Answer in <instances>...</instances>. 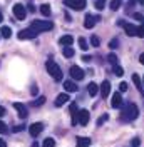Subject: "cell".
Here are the masks:
<instances>
[{
	"mask_svg": "<svg viewBox=\"0 0 144 147\" xmlns=\"http://www.w3.org/2000/svg\"><path fill=\"white\" fill-rule=\"evenodd\" d=\"M137 117H139V109L136 104L127 102L126 105H122V110H121V120L122 122H131Z\"/></svg>",
	"mask_w": 144,
	"mask_h": 147,
	"instance_id": "cell-1",
	"label": "cell"
},
{
	"mask_svg": "<svg viewBox=\"0 0 144 147\" xmlns=\"http://www.w3.org/2000/svg\"><path fill=\"white\" fill-rule=\"evenodd\" d=\"M30 28L35 30L37 34H42V32H49V30H52V28H54V24L49 22V20H32Z\"/></svg>",
	"mask_w": 144,
	"mask_h": 147,
	"instance_id": "cell-2",
	"label": "cell"
},
{
	"mask_svg": "<svg viewBox=\"0 0 144 147\" xmlns=\"http://www.w3.org/2000/svg\"><path fill=\"white\" fill-rule=\"evenodd\" d=\"M45 69H47V72L50 74V77L54 80H62V70H60V67L55 64L54 60H47L45 62Z\"/></svg>",
	"mask_w": 144,
	"mask_h": 147,
	"instance_id": "cell-3",
	"label": "cell"
},
{
	"mask_svg": "<svg viewBox=\"0 0 144 147\" xmlns=\"http://www.w3.org/2000/svg\"><path fill=\"white\" fill-rule=\"evenodd\" d=\"M86 0H64V5L65 7H71L74 10H82L86 9Z\"/></svg>",
	"mask_w": 144,
	"mask_h": 147,
	"instance_id": "cell-4",
	"label": "cell"
},
{
	"mask_svg": "<svg viewBox=\"0 0 144 147\" xmlns=\"http://www.w3.org/2000/svg\"><path fill=\"white\" fill-rule=\"evenodd\" d=\"M12 12H14V15H15L17 20H24L25 15H27V9H25L22 3H15V5H14V9H12Z\"/></svg>",
	"mask_w": 144,
	"mask_h": 147,
	"instance_id": "cell-5",
	"label": "cell"
},
{
	"mask_svg": "<svg viewBox=\"0 0 144 147\" xmlns=\"http://www.w3.org/2000/svg\"><path fill=\"white\" fill-rule=\"evenodd\" d=\"M117 25H119V27H124V30H126V34L129 37H134L136 32H137V27H136V25L127 24V22H124V20H119V22H117Z\"/></svg>",
	"mask_w": 144,
	"mask_h": 147,
	"instance_id": "cell-6",
	"label": "cell"
},
{
	"mask_svg": "<svg viewBox=\"0 0 144 147\" xmlns=\"http://www.w3.org/2000/svg\"><path fill=\"white\" fill-rule=\"evenodd\" d=\"M17 35H18V38H20V40H25V38H35L39 34H37L35 30H32V28L29 27V28H24V30H20Z\"/></svg>",
	"mask_w": 144,
	"mask_h": 147,
	"instance_id": "cell-7",
	"label": "cell"
},
{
	"mask_svg": "<svg viewBox=\"0 0 144 147\" xmlns=\"http://www.w3.org/2000/svg\"><path fill=\"white\" fill-rule=\"evenodd\" d=\"M69 74H71V77L74 79V80H82L84 79V70H82L81 67H77V65H72L71 70H69Z\"/></svg>",
	"mask_w": 144,
	"mask_h": 147,
	"instance_id": "cell-8",
	"label": "cell"
},
{
	"mask_svg": "<svg viewBox=\"0 0 144 147\" xmlns=\"http://www.w3.org/2000/svg\"><path fill=\"white\" fill-rule=\"evenodd\" d=\"M42 130H44V124H42V122H34V124L29 127V132H30L32 137H37Z\"/></svg>",
	"mask_w": 144,
	"mask_h": 147,
	"instance_id": "cell-9",
	"label": "cell"
},
{
	"mask_svg": "<svg viewBox=\"0 0 144 147\" xmlns=\"http://www.w3.org/2000/svg\"><path fill=\"white\" fill-rule=\"evenodd\" d=\"M77 124H81V125H87V124H89V110H86V109L79 110Z\"/></svg>",
	"mask_w": 144,
	"mask_h": 147,
	"instance_id": "cell-10",
	"label": "cell"
},
{
	"mask_svg": "<svg viewBox=\"0 0 144 147\" xmlns=\"http://www.w3.org/2000/svg\"><path fill=\"white\" fill-rule=\"evenodd\" d=\"M14 109L17 110V114H18V117H20V119H25V117H27V114H29L27 107H25L22 102H15V104H14Z\"/></svg>",
	"mask_w": 144,
	"mask_h": 147,
	"instance_id": "cell-11",
	"label": "cell"
},
{
	"mask_svg": "<svg viewBox=\"0 0 144 147\" xmlns=\"http://www.w3.org/2000/svg\"><path fill=\"white\" fill-rule=\"evenodd\" d=\"M69 112H71V119H72V125H77V115H79V109H77V104L72 102L71 107H69Z\"/></svg>",
	"mask_w": 144,
	"mask_h": 147,
	"instance_id": "cell-12",
	"label": "cell"
},
{
	"mask_svg": "<svg viewBox=\"0 0 144 147\" xmlns=\"http://www.w3.org/2000/svg\"><path fill=\"white\" fill-rule=\"evenodd\" d=\"M99 90H101L102 99H107L109 94H111V82H109V80H104V82H102V85L99 87Z\"/></svg>",
	"mask_w": 144,
	"mask_h": 147,
	"instance_id": "cell-13",
	"label": "cell"
},
{
	"mask_svg": "<svg viewBox=\"0 0 144 147\" xmlns=\"http://www.w3.org/2000/svg\"><path fill=\"white\" fill-rule=\"evenodd\" d=\"M69 100H71V99H69V94H59L57 99H55V102H54V105L55 107H62L64 104H67Z\"/></svg>",
	"mask_w": 144,
	"mask_h": 147,
	"instance_id": "cell-14",
	"label": "cell"
},
{
	"mask_svg": "<svg viewBox=\"0 0 144 147\" xmlns=\"http://www.w3.org/2000/svg\"><path fill=\"white\" fill-rule=\"evenodd\" d=\"M97 20H99V17H94V15L87 13V15H86V20H84V27L86 28H92L94 25H96Z\"/></svg>",
	"mask_w": 144,
	"mask_h": 147,
	"instance_id": "cell-15",
	"label": "cell"
},
{
	"mask_svg": "<svg viewBox=\"0 0 144 147\" xmlns=\"http://www.w3.org/2000/svg\"><path fill=\"white\" fill-rule=\"evenodd\" d=\"M112 107L114 109H121L122 107V97H121V92H116L112 95Z\"/></svg>",
	"mask_w": 144,
	"mask_h": 147,
	"instance_id": "cell-16",
	"label": "cell"
},
{
	"mask_svg": "<svg viewBox=\"0 0 144 147\" xmlns=\"http://www.w3.org/2000/svg\"><path fill=\"white\" fill-rule=\"evenodd\" d=\"M132 82H134V85L137 87V90H139V94L141 95H144V87H143V80H141V77L137 75V74H134L132 75Z\"/></svg>",
	"mask_w": 144,
	"mask_h": 147,
	"instance_id": "cell-17",
	"label": "cell"
},
{
	"mask_svg": "<svg viewBox=\"0 0 144 147\" xmlns=\"http://www.w3.org/2000/svg\"><path fill=\"white\" fill-rule=\"evenodd\" d=\"M64 89L67 92H77L79 87H77V84L74 82V80H65V82H64Z\"/></svg>",
	"mask_w": 144,
	"mask_h": 147,
	"instance_id": "cell-18",
	"label": "cell"
},
{
	"mask_svg": "<svg viewBox=\"0 0 144 147\" xmlns=\"http://www.w3.org/2000/svg\"><path fill=\"white\" fill-rule=\"evenodd\" d=\"M72 42H74V37H72V35H64V37L59 38V44L64 45V47H71Z\"/></svg>",
	"mask_w": 144,
	"mask_h": 147,
	"instance_id": "cell-19",
	"label": "cell"
},
{
	"mask_svg": "<svg viewBox=\"0 0 144 147\" xmlns=\"http://www.w3.org/2000/svg\"><path fill=\"white\" fill-rule=\"evenodd\" d=\"M87 92H89L90 97H96L97 95V92H99V85L96 82H90L89 85H87Z\"/></svg>",
	"mask_w": 144,
	"mask_h": 147,
	"instance_id": "cell-20",
	"label": "cell"
},
{
	"mask_svg": "<svg viewBox=\"0 0 144 147\" xmlns=\"http://www.w3.org/2000/svg\"><path fill=\"white\" fill-rule=\"evenodd\" d=\"M90 140L89 137H77V142H75V146L77 147H89L90 146Z\"/></svg>",
	"mask_w": 144,
	"mask_h": 147,
	"instance_id": "cell-21",
	"label": "cell"
},
{
	"mask_svg": "<svg viewBox=\"0 0 144 147\" xmlns=\"http://www.w3.org/2000/svg\"><path fill=\"white\" fill-rule=\"evenodd\" d=\"M111 10H119L122 7V0H111Z\"/></svg>",
	"mask_w": 144,
	"mask_h": 147,
	"instance_id": "cell-22",
	"label": "cell"
},
{
	"mask_svg": "<svg viewBox=\"0 0 144 147\" xmlns=\"http://www.w3.org/2000/svg\"><path fill=\"white\" fill-rule=\"evenodd\" d=\"M40 13H42L44 17H49V15H50V5H49V3H44V5L40 7Z\"/></svg>",
	"mask_w": 144,
	"mask_h": 147,
	"instance_id": "cell-23",
	"label": "cell"
},
{
	"mask_svg": "<svg viewBox=\"0 0 144 147\" xmlns=\"http://www.w3.org/2000/svg\"><path fill=\"white\" fill-rule=\"evenodd\" d=\"M0 34H2L3 38H10V37H12V30H10V27H2Z\"/></svg>",
	"mask_w": 144,
	"mask_h": 147,
	"instance_id": "cell-24",
	"label": "cell"
},
{
	"mask_svg": "<svg viewBox=\"0 0 144 147\" xmlns=\"http://www.w3.org/2000/svg\"><path fill=\"white\" fill-rule=\"evenodd\" d=\"M45 104V97L44 95H39V97H37L35 100L32 102V105H34V107H39V105H44Z\"/></svg>",
	"mask_w": 144,
	"mask_h": 147,
	"instance_id": "cell-25",
	"label": "cell"
},
{
	"mask_svg": "<svg viewBox=\"0 0 144 147\" xmlns=\"http://www.w3.org/2000/svg\"><path fill=\"white\" fill-rule=\"evenodd\" d=\"M42 147H55V140L52 137H47L44 142H42Z\"/></svg>",
	"mask_w": 144,
	"mask_h": 147,
	"instance_id": "cell-26",
	"label": "cell"
},
{
	"mask_svg": "<svg viewBox=\"0 0 144 147\" xmlns=\"http://www.w3.org/2000/svg\"><path fill=\"white\" fill-rule=\"evenodd\" d=\"M62 54H64V57H67V59H69V57L74 55V49H72V47H64Z\"/></svg>",
	"mask_w": 144,
	"mask_h": 147,
	"instance_id": "cell-27",
	"label": "cell"
},
{
	"mask_svg": "<svg viewBox=\"0 0 144 147\" xmlns=\"http://www.w3.org/2000/svg\"><path fill=\"white\" fill-rule=\"evenodd\" d=\"M107 60H109V64L112 65V67H114V65H119V64H117V55L116 54H109Z\"/></svg>",
	"mask_w": 144,
	"mask_h": 147,
	"instance_id": "cell-28",
	"label": "cell"
},
{
	"mask_svg": "<svg viewBox=\"0 0 144 147\" xmlns=\"http://www.w3.org/2000/svg\"><path fill=\"white\" fill-rule=\"evenodd\" d=\"M77 42H79V47H81L82 50H87V49H89V45H87V40H86L84 37H81Z\"/></svg>",
	"mask_w": 144,
	"mask_h": 147,
	"instance_id": "cell-29",
	"label": "cell"
},
{
	"mask_svg": "<svg viewBox=\"0 0 144 147\" xmlns=\"http://www.w3.org/2000/svg\"><path fill=\"white\" fill-rule=\"evenodd\" d=\"M114 74H116L117 77H122V75H124V70H122V67H121V65H114Z\"/></svg>",
	"mask_w": 144,
	"mask_h": 147,
	"instance_id": "cell-30",
	"label": "cell"
},
{
	"mask_svg": "<svg viewBox=\"0 0 144 147\" xmlns=\"http://www.w3.org/2000/svg\"><path fill=\"white\" fill-rule=\"evenodd\" d=\"M90 44H92V47H99V45H101V40H99V37L92 35V37H90Z\"/></svg>",
	"mask_w": 144,
	"mask_h": 147,
	"instance_id": "cell-31",
	"label": "cell"
},
{
	"mask_svg": "<svg viewBox=\"0 0 144 147\" xmlns=\"http://www.w3.org/2000/svg\"><path fill=\"white\" fill-rule=\"evenodd\" d=\"M107 119H109V114H104V115H101L99 119H97V125H102V124H104V122H106Z\"/></svg>",
	"mask_w": 144,
	"mask_h": 147,
	"instance_id": "cell-32",
	"label": "cell"
},
{
	"mask_svg": "<svg viewBox=\"0 0 144 147\" xmlns=\"http://www.w3.org/2000/svg\"><path fill=\"white\" fill-rule=\"evenodd\" d=\"M136 35L141 37V38L144 37V20H143V25H141V27H137V32H136Z\"/></svg>",
	"mask_w": 144,
	"mask_h": 147,
	"instance_id": "cell-33",
	"label": "cell"
},
{
	"mask_svg": "<svg viewBox=\"0 0 144 147\" xmlns=\"http://www.w3.org/2000/svg\"><path fill=\"white\" fill-rule=\"evenodd\" d=\"M104 3H106V0H96V7H97V10L104 9Z\"/></svg>",
	"mask_w": 144,
	"mask_h": 147,
	"instance_id": "cell-34",
	"label": "cell"
},
{
	"mask_svg": "<svg viewBox=\"0 0 144 147\" xmlns=\"http://www.w3.org/2000/svg\"><path fill=\"white\" fill-rule=\"evenodd\" d=\"M7 132H9V129H7V125H5V124H3V122L0 120V134H7Z\"/></svg>",
	"mask_w": 144,
	"mask_h": 147,
	"instance_id": "cell-35",
	"label": "cell"
},
{
	"mask_svg": "<svg viewBox=\"0 0 144 147\" xmlns=\"http://www.w3.org/2000/svg\"><path fill=\"white\" fill-rule=\"evenodd\" d=\"M117 45H119V40H117V38H112V40H111V44H109L111 49H117Z\"/></svg>",
	"mask_w": 144,
	"mask_h": 147,
	"instance_id": "cell-36",
	"label": "cell"
},
{
	"mask_svg": "<svg viewBox=\"0 0 144 147\" xmlns=\"http://www.w3.org/2000/svg\"><path fill=\"white\" fill-rule=\"evenodd\" d=\"M131 146H132V147H139V146H141V140H139L137 137H134L132 140H131Z\"/></svg>",
	"mask_w": 144,
	"mask_h": 147,
	"instance_id": "cell-37",
	"label": "cell"
},
{
	"mask_svg": "<svg viewBox=\"0 0 144 147\" xmlns=\"http://www.w3.org/2000/svg\"><path fill=\"white\" fill-rule=\"evenodd\" d=\"M24 129H25V125H24V124H20V125H15L12 130H14V132H22Z\"/></svg>",
	"mask_w": 144,
	"mask_h": 147,
	"instance_id": "cell-38",
	"label": "cell"
},
{
	"mask_svg": "<svg viewBox=\"0 0 144 147\" xmlns=\"http://www.w3.org/2000/svg\"><path fill=\"white\" fill-rule=\"evenodd\" d=\"M119 90H121V92H126L127 90V84L126 82H121V84H119Z\"/></svg>",
	"mask_w": 144,
	"mask_h": 147,
	"instance_id": "cell-39",
	"label": "cell"
},
{
	"mask_svg": "<svg viewBox=\"0 0 144 147\" xmlns=\"http://www.w3.org/2000/svg\"><path fill=\"white\" fill-rule=\"evenodd\" d=\"M30 92H32V95H37V92H39V89H37V85H35V84L32 85V89H30Z\"/></svg>",
	"mask_w": 144,
	"mask_h": 147,
	"instance_id": "cell-40",
	"label": "cell"
},
{
	"mask_svg": "<svg viewBox=\"0 0 144 147\" xmlns=\"http://www.w3.org/2000/svg\"><path fill=\"white\" fill-rule=\"evenodd\" d=\"M5 114H7V110H5V107H2V105H0V117H3Z\"/></svg>",
	"mask_w": 144,
	"mask_h": 147,
	"instance_id": "cell-41",
	"label": "cell"
},
{
	"mask_svg": "<svg viewBox=\"0 0 144 147\" xmlns=\"http://www.w3.org/2000/svg\"><path fill=\"white\" fill-rule=\"evenodd\" d=\"M134 18H137V20H141V22H143V20H144V15H141V13H134Z\"/></svg>",
	"mask_w": 144,
	"mask_h": 147,
	"instance_id": "cell-42",
	"label": "cell"
},
{
	"mask_svg": "<svg viewBox=\"0 0 144 147\" xmlns=\"http://www.w3.org/2000/svg\"><path fill=\"white\" fill-rule=\"evenodd\" d=\"M139 62H141V64L144 65V54H141V55H139Z\"/></svg>",
	"mask_w": 144,
	"mask_h": 147,
	"instance_id": "cell-43",
	"label": "cell"
},
{
	"mask_svg": "<svg viewBox=\"0 0 144 147\" xmlns=\"http://www.w3.org/2000/svg\"><path fill=\"white\" fill-rule=\"evenodd\" d=\"M29 10H30V12H35V7H34V5L30 3V5H29Z\"/></svg>",
	"mask_w": 144,
	"mask_h": 147,
	"instance_id": "cell-44",
	"label": "cell"
},
{
	"mask_svg": "<svg viewBox=\"0 0 144 147\" xmlns=\"http://www.w3.org/2000/svg\"><path fill=\"white\" fill-rule=\"evenodd\" d=\"M0 147H7V144H5V140H2V139H0Z\"/></svg>",
	"mask_w": 144,
	"mask_h": 147,
	"instance_id": "cell-45",
	"label": "cell"
},
{
	"mask_svg": "<svg viewBox=\"0 0 144 147\" xmlns=\"http://www.w3.org/2000/svg\"><path fill=\"white\" fill-rule=\"evenodd\" d=\"M2 20H3V13H2V10H0V24H2Z\"/></svg>",
	"mask_w": 144,
	"mask_h": 147,
	"instance_id": "cell-46",
	"label": "cell"
},
{
	"mask_svg": "<svg viewBox=\"0 0 144 147\" xmlns=\"http://www.w3.org/2000/svg\"><path fill=\"white\" fill-rule=\"evenodd\" d=\"M137 2H139V3H141V5H144V0H137Z\"/></svg>",
	"mask_w": 144,
	"mask_h": 147,
	"instance_id": "cell-47",
	"label": "cell"
},
{
	"mask_svg": "<svg viewBox=\"0 0 144 147\" xmlns=\"http://www.w3.org/2000/svg\"><path fill=\"white\" fill-rule=\"evenodd\" d=\"M143 87H144V79H143Z\"/></svg>",
	"mask_w": 144,
	"mask_h": 147,
	"instance_id": "cell-48",
	"label": "cell"
}]
</instances>
